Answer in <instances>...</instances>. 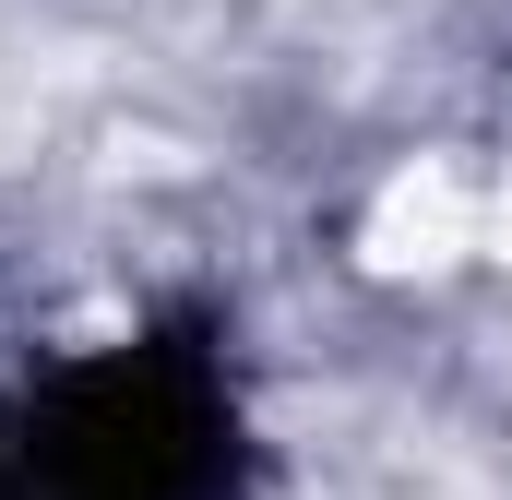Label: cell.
<instances>
[{
    "mask_svg": "<svg viewBox=\"0 0 512 500\" xmlns=\"http://www.w3.org/2000/svg\"><path fill=\"white\" fill-rule=\"evenodd\" d=\"M215 441H227V417H215L203 358L191 346H131V358L72 370L48 393L24 465H36L48 500H203Z\"/></svg>",
    "mask_w": 512,
    "mask_h": 500,
    "instance_id": "6da1fadb",
    "label": "cell"
}]
</instances>
